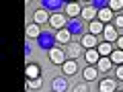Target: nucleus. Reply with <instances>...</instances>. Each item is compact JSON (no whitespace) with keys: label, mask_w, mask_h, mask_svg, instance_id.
Segmentation results:
<instances>
[{"label":"nucleus","mask_w":123,"mask_h":92,"mask_svg":"<svg viewBox=\"0 0 123 92\" xmlns=\"http://www.w3.org/2000/svg\"><path fill=\"white\" fill-rule=\"evenodd\" d=\"M111 66H113V61H111L109 57H101L98 63H97V70H98V72H109Z\"/></svg>","instance_id":"nucleus-13"},{"label":"nucleus","mask_w":123,"mask_h":92,"mask_svg":"<svg viewBox=\"0 0 123 92\" xmlns=\"http://www.w3.org/2000/svg\"><path fill=\"white\" fill-rule=\"evenodd\" d=\"M103 33H105V41H107V43H113V41L119 39V37H117V29H115V27H109V25H107Z\"/></svg>","instance_id":"nucleus-8"},{"label":"nucleus","mask_w":123,"mask_h":92,"mask_svg":"<svg viewBox=\"0 0 123 92\" xmlns=\"http://www.w3.org/2000/svg\"><path fill=\"white\" fill-rule=\"evenodd\" d=\"M84 59H86L88 66H92V63H98V59H101V55H98L97 49H86V53H84Z\"/></svg>","instance_id":"nucleus-7"},{"label":"nucleus","mask_w":123,"mask_h":92,"mask_svg":"<svg viewBox=\"0 0 123 92\" xmlns=\"http://www.w3.org/2000/svg\"><path fill=\"white\" fill-rule=\"evenodd\" d=\"M80 12H82V8H80V4H76V2H72V4L66 6V14L68 17H78Z\"/></svg>","instance_id":"nucleus-16"},{"label":"nucleus","mask_w":123,"mask_h":92,"mask_svg":"<svg viewBox=\"0 0 123 92\" xmlns=\"http://www.w3.org/2000/svg\"><path fill=\"white\" fill-rule=\"evenodd\" d=\"M25 33H27V37H31V39H37V37L41 35V27L39 25H27V29H25Z\"/></svg>","instance_id":"nucleus-10"},{"label":"nucleus","mask_w":123,"mask_h":92,"mask_svg":"<svg viewBox=\"0 0 123 92\" xmlns=\"http://www.w3.org/2000/svg\"><path fill=\"white\" fill-rule=\"evenodd\" d=\"M49 25L51 27H55L57 31H62L64 29V27H66V17H64V14H51V17H49Z\"/></svg>","instance_id":"nucleus-2"},{"label":"nucleus","mask_w":123,"mask_h":92,"mask_svg":"<svg viewBox=\"0 0 123 92\" xmlns=\"http://www.w3.org/2000/svg\"><path fill=\"white\" fill-rule=\"evenodd\" d=\"M33 18H35V25H43L45 21H49V14L45 12V10H35Z\"/></svg>","instance_id":"nucleus-15"},{"label":"nucleus","mask_w":123,"mask_h":92,"mask_svg":"<svg viewBox=\"0 0 123 92\" xmlns=\"http://www.w3.org/2000/svg\"><path fill=\"white\" fill-rule=\"evenodd\" d=\"M115 88H117V84L111 78H105L98 82V92H115Z\"/></svg>","instance_id":"nucleus-3"},{"label":"nucleus","mask_w":123,"mask_h":92,"mask_svg":"<svg viewBox=\"0 0 123 92\" xmlns=\"http://www.w3.org/2000/svg\"><path fill=\"white\" fill-rule=\"evenodd\" d=\"M25 74H27V78H29V80H35V78H39V68H37L35 63H31V66H27Z\"/></svg>","instance_id":"nucleus-17"},{"label":"nucleus","mask_w":123,"mask_h":92,"mask_svg":"<svg viewBox=\"0 0 123 92\" xmlns=\"http://www.w3.org/2000/svg\"><path fill=\"white\" fill-rule=\"evenodd\" d=\"M109 59L113 61V63H117V66H123V51H121V49L113 51V53L109 55Z\"/></svg>","instance_id":"nucleus-19"},{"label":"nucleus","mask_w":123,"mask_h":92,"mask_svg":"<svg viewBox=\"0 0 123 92\" xmlns=\"http://www.w3.org/2000/svg\"><path fill=\"white\" fill-rule=\"evenodd\" d=\"M70 51H72V55L76 57V55H80V51H82V47H80V45H74V43H72V45H70Z\"/></svg>","instance_id":"nucleus-24"},{"label":"nucleus","mask_w":123,"mask_h":92,"mask_svg":"<svg viewBox=\"0 0 123 92\" xmlns=\"http://www.w3.org/2000/svg\"><path fill=\"white\" fill-rule=\"evenodd\" d=\"M49 59H51V63H55V66H64L66 63V55H64V51L57 47L49 49Z\"/></svg>","instance_id":"nucleus-1"},{"label":"nucleus","mask_w":123,"mask_h":92,"mask_svg":"<svg viewBox=\"0 0 123 92\" xmlns=\"http://www.w3.org/2000/svg\"><path fill=\"white\" fill-rule=\"evenodd\" d=\"M113 27H115V29H117V27H119V29H123V14H119V17L113 18Z\"/></svg>","instance_id":"nucleus-23"},{"label":"nucleus","mask_w":123,"mask_h":92,"mask_svg":"<svg viewBox=\"0 0 123 92\" xmlns=\"http://www.w3.org/2000/svg\"><path fill=\"white\" fill-rule=\"evenodd\" d=\"M74 92H86V84H78V86L74 88Z\"/></svg>","instance_id":"nucleus-25"},{"label":"nucleus","mask_w":123,"mask_h":92,"mask_svg":"<svg viewBox=\"0 0 123 92\" xmlns=\"http://www.w3.org/2000/svg\"><path fill=\"white\" fill-rule=\"evenodd\" d=\"M70 31L68 29H62V31H57V43H68L70 41Z\"/></svg>","instance_id":"nucleus-20"},{"label":"nucleus","mask_w":123,"mask_h":92,"mask_svg":"<svg viewBox=\"0 0 123 92\" xmlns=\"http://www.w3.org/2000/svg\"><path fill=\"white\" fill-rule=\"evenodd\" d=\"M97 51H98V55L101 57H109L111 53H113V47H111V43H98V47H97Z\"/></svg>","instance_id":"nucleus-11"},{"label":"nucleus","mask_w":123,"mask_h":92,"mask_svg":"<svg viewBox=\"0 0 123 92\" xmlns=\"http://www.w3.org/2000/svg\"><path fill=\"white\" fill-rule=\"evenodd\" d=\"M113 10L111 8H103V10H98V21L105 25V23H109V21H113Z\"/></svg>","instance_id":"nucleus-12"},{"label":"nucleus","mask_w":123,"mask_h":92,"mask_svg":"<svg viewBox=\"0 0 123 92\" xmlns=\"http://www.w3.org/2000/svg\"><path fill=\"white\" fill-rule=\"evenodd\" d=\"M117 78H119V80H123V66H119V68H117Z\"/></svg>","instance_id":"nucleus-26"},{"label":"nucleus","mask_w":123,"mask_h":92,"mask_svg":"<svg viewBox=\"0 0 123 92\" xmlns=\"http://www.w3.org/2000/svg\"><path fill=\"white\" fill-rule=\"evenodd\" d=\"M41 84H43V80H41V78L29 80V88H41Z\"/></svg>","instance_id":"nucleus-22"},{"label":"nucleus","mask_w":123,"mask_h":92,"mask_svg":"<svg viewBox=\"0 0 123 92\" xmlns=\"http://www.w3.org/2000/svg\"><path fill=\"white\" fill-rule=\"evenodd\" d=\"M117 45H119V49L123 51V37H119V39H117Z\"/></svg>","instance_id":"nucleus-27"},{"label":"nucleus","mask_w":123,"mask_h":92,"mask_svg":"<svg viewBox=\"0 0 123 92\" xmlns=\"http://www.w3.org/2000/svg\"><path fill=\"white\" fill-rule=\"evenodd\" d=\"M64 74L66 76H74L76 72H78V63H76V59H66V63H64Z\"/></svg>","instance_id":"nucleus-6"},{"label":"nucleus","mask_w":123,"mask_h":92,"mask_svg":"<svg viewBox=\"0 0 123 92\" xmlns=\"http://www.w3.org/2000/svg\"><path fill=\"white\" fill-rule=\"evenodd\" d=\"M103 31H105V25H103L101 21H92V23H90V35L97 37L98 33H103Z\"/></svg>","instance_id":"nucleus-18"},{"label":"nucleus","mask_w":123,"mask_h":92,"mask_svg":"<svg viewBox=\"0 0 123 92\" xmlns=\"http://www.w3.org/2000/svg\"><path fill=\"white\" fill-rule=\"evenodd\" d=\"M80 17H82L84 21L92 23V21H94V17H98V10H97V8H92V6H84L82 12H80Z\"/></svg>","instance_id":"nucleus-4"},{"label":"nucleus","mask_w":123,"mask_h":92,"mask_svg":"<svg viewBox=\"0 0 123 92\" xmlns=\"http://www.w3.org/2000/svg\"><path fill=\"white\" fill-rule=\"evenodd\" d=\"M82 47H86V49H97L98 47V41H97V37L94 35H90V33H88V35H84L82 37Z\"/></svg>","instance_id":"nucleus-5"},{"label":"nucleus","mask_w":123,"mask_h":92,"mask_svg":"<svg viewBox=\"0 0 123 92\" xmlns=\"http://www.w3.org/2000/svg\"><path fill=\"white\" fill-rule=\"evenodd\" d=\"M82 76H84V80H86V82H92V80L98 78V70H97L94 66H88L86 70L82 72Z\"/></svg>","instance_id":"nucleus-9"},{"label":"nucleus","mask_w":123,"mask_h":92,"mask_svg":"<svg viewBox=\"0 0 123 92\" xmlns=\"http://www.w3.org/2000/svg\"><path fill=\"white\" fill-rule=\"evenodd\" d=\"M66 86H68V84H66V80H64V78H55L51 82L53 92H64V90H66Z\"/></svg>","instance_id":"nucleus-14"},{"label":"nucleus","mask_w":123,"mask_h":92,"mask_svg":"<svg viewBox=\"0 0 123 92\" xmlns=\"http://www.w3.org/2000/svg\"><path fill=\"white\" fill-rule=\"evenodd\" d=\"M109 8L111 10H119V8H123V2H121V0H111V2H109Z\"/></svg>","instance_id":"nucleus-21"}]
</instances>
